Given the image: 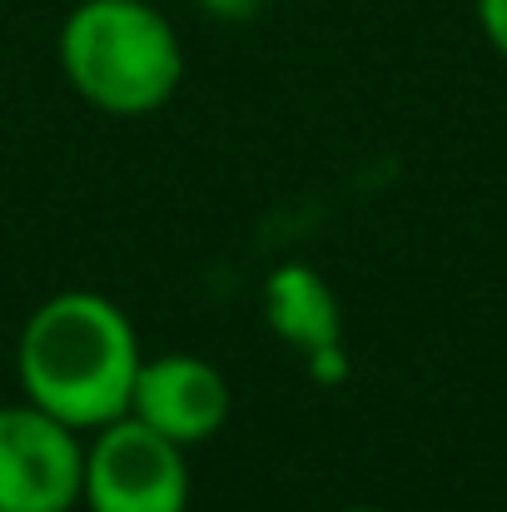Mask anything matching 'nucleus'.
I'll return each mask as SVG.
<instances>
[{
  "label": "nucleus",
  "instance_id": "nucleus-1",
  "mask_svg": "<svg viewBox=\"0 0 507 512\" xmlns=\"http://www.w3.org/2000/svg\"><path fill=\"white\" fill-rule=\"evenodd\" d=\"M145 353L130 314L95 289H65L30 309L15 339L20 398L55 413L75 433H95L130 413Z\"/></svg>",
  "mask_w": 507,
  "mask_h": 512
},
{
  "label": "nucleus",
  "instance_id": "nucleus-2",
  "mask_svg": "<svg viewBox=\"0 0 507 512\" xmlns=\"http://www.w3.org/2000/svg\"><path fill=\"white\" fill-rule=\"evenodd\" d=\"M60 75L100 115H160L184 85V40L150 0H80L60 20Z\"/></svg>",
  "mask_w": 507,
  "mask_h": 512
},
{
  "label": "nucleus",
  "instance_id": "nucleus-3",
  "mask_svg": "<svg viewBox=\"0 0 507 512\" xmlns=\"http://www.w3.org/2000/svg\"><path fill=\"white\" fill-rule=\"evenodd\" d=\"M189 463L140 418H115L85 443V512H189Z\"/></svg>",
  "mask_w": 507,
  "mask_h": 512
},
{
  "label": "nucleus",
  "instance_id": "nucleus-4",
  "mask_svg": "<svg viewBox=\"0 0 507 512\" xmlns=\"http://www.w3.org/2000/svg\"><path fill=\"white\" fill-rule=\"evenodd\" d=\"M85 493V433L35 408H0V512H75Z\"/></svg>",
  "mask_w": 507,
  "mask_h": 512
},
{
  "label": "nucleus",
  "instance_id": "nucleus-5",
  "mask_svg": "<svg viewBox=\"0 0 507 512\" xmlns=\"http://www.w3.org/2000/svg\"><path fill=\"white\" fill-rule=\"evenodd\" d=\"M229 413H234V388L199 353H160V358H145L135 373L130 418L150 423L179 448L219 438Z\"/></svg>",
  "mask_w": 507,
  "mask_h": 512
},
{
  "label": "nucleus",
  "instance_id": "nucleus-6",
  "mask_svg": "<svg viewBox=\"0 0 507 512\" xmlns=\"http://www.w3.org/2000/svg\"><path fill=\"white\" fill-rule=\"evenodd\" d=\"M264 324L289 343L309 378L324 383V388H338L348 378V348H343V309H338L334 284L304 264V259H289L279 269H269L264 279Z\"/></svg>",
  "mask_w": 507,
  "mask_h": 512
},
{
  "label": "nucleus",
  "instance_id": "nucleus-7",
  "mask_svg": "<svg viewBox=\"0 0 507 512\" xmlns=\"http://www.w3.org/2000/svg\"><path fill=\"white\" fill-rule=\"evenodd\" d=\"M473 10H478V30H483V40L507 60V0H473Z\"/></svg>",
  "mask_w": 507,
  "mask_h": 512
},
{
  "label": "nucleus",
  "instance_id": "nucleus-8",
  "mask_svg": "<svg viewBox=\"0 0 507 512\" xmlns=\"http://www.w3.org/2000/svg\"><path fill=\"white\" fill-rule=\"evenodd\" d=\"M209 20H224V25H249L254 15H264L269 0H194Z\"/></svg>",
  "mask_w": 507,
  "mask_h": 512
},
{
  "label": "nucleus",
  "instance_id": "nucleus-9",
  "mask_svg": "<svg viewBox=\"0 0 507 512\" xmlns=\"http://www.w3.org/2000/svg\"><path fill=\"white\" fill-rule=\"evenodd\" d=\"M338 512H388V508H378V503H348V508H338Z\"/></svg>",
  "mask_w": 507,
  "mask_h": 512
}]
</instances>
